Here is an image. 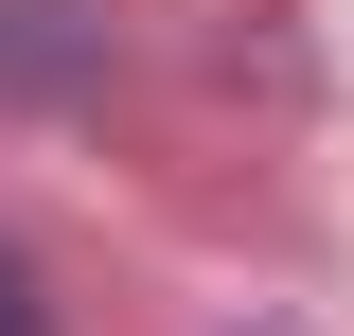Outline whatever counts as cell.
I'll return each mask as SVG.
<instances>
[{
  "mask_svg": "<svg viewBox=\"0 0 354 336\" xmlns=\"http://www.w3.org/2000/svg\"><path fill=\"white\" fill-rule=\"evenodd\" d=\"M106 71V18L88 0H0V88L18 106H53V88H88Z\"/></svg>",
  "mask_w": 354,
  "mask_h": 336,
  "instance_id": "cell-1",
  "label": "cell"
},
{
  "mask_svg": "<svg viewBox=\"0 0 354 336\" xmlns=\"http://www.w3.org/2000/svg\"><path fill=\"white\" fill-rule=\"evenodd\" d=\"M0 336H53V301H36V265L0 248Z\"/></svg>",
  "mask_w": 354,
  "mask_h": 336,
  "instance_id": "cell-2",
  "label": "cell"
}]
</instances>
